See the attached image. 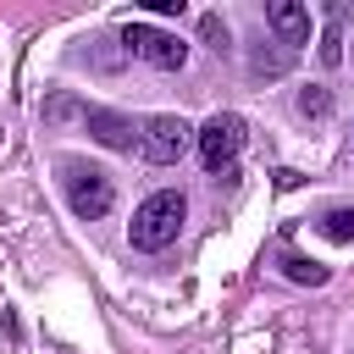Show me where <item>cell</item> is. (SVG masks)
I'll return each instance as SVG.
<instances>
[{
    "label": "cell",
    "mask_w": 354,
    "mask_h": 354,
    "mask_svg": "<svg viewBox=\"0 0 354 354\" xmlns=\"http://www.w3.org/2000/svg\"><path fill=\"white\" fill-rule=\"evenodd\" d=\"M183 221H188V199H183V188H155V194L133 210V221H127V243L144 249V254H160L166 243H177Z\"/></svg>",
    "instance_id": "obj_1"
},
{
    "label": "cell",
    "mask_w": 354,
    "mask_h": 354,
    "mask_svg": "<svg viewBox=\"0 0 354 354\" xmlns=\"http://www.w3.org/2000/svg\"><path fill=\"white\" fill-rule=\"evenodd\" d=\"M55 171H61V194H66V205H72V216H77V221H100V216L116 205L111 171H100L94 160H77V155H66Z\"/></svg>",
    "instance_id": "obj_2"
},
{
    "label": "cell",
    "mask_w": 354,
    "mask_h": 354,
    "mask_svg": "<svg viewBox=\"0 0 354 354\" xmlns=\"http://www.w3.org/2000/svg\"><path fill=\"white\" fill-rule=\"evenodd\" d=\"M188 144H194V127L183 116H149L138 127V155L155 160V166H177L188 155Z\"/></svg>",
    "instance_id": "obj_3"
},
{
    "label": "cell",
    "mask_w": 354,
    "mask_h": 354,
    "mask_svg": "<svg viewBox=\"0 0 354 354\" xmlns=\"http://www.w3.org/2000/svg\"><path fill=\"white\" fill-rule=\"evenodd\" d=\"M194 144H199V160H205V171H221V166H232L238 160V149H243V116H232V111H216L199 133H194Z\"/></svg>",
    "instance_id": "obj_4"
},
{
    "label": "cell",
    "mask_w": 354,
    "mask_h": 354,
    "mask_svg": "<svg viewBox=\"0 0 354 354\" xmlns=\"http://www.w3.org/2000/svg\"><path fill=\"white\" fill-rule=\"evenodd\" d=\"M122 44H127L133 55H144L149 66H160V72H177V66L188 61V44H183L177 33H160V28H144V22H127V28H122Z\"/></svg>",
    "instance_id": "obj_5"
},
{
    "label": "cell",
    "mask_w": 354,
    "mask_h": 354,
    "mask_svg": "<svg viewBox=\"0 0 354 354\" xmlns=\"http://www.w3.org/2000/svg\"><path fill=\"white\" fill-rule=\"evenodd\" d=\"M83 127L105 144V149H122V155H133V144H138V127H133V116H122V111H105V105H83Z\"/></svg>",
    "instance_id": "obj_6"
},
{
    "label": "cell",
    "mask_w": 354,
    "mask_h": 354,
    "mask_svg": "<svg viewBox=\"0 0 354 354\" xmlns=\"http://www.w3.org/2000/svg\"><path fill=\"white\" fill-rule=\"evenodd\" d=\"M266 22L282 33V50L310 44V11H304L299 0H271V6H266Z\"/></svg>",
    "instance_id": "obj_7"
},
{
    "label": "cell",
    "mask_w": 354,
    "mask_h": 354,
    "mask_svg": "<svg viewBox=\"0 0 354 354\" xmlns=\"http://www.w3.org/2000/svg\"><path fill=\"white\" fill-rule=\"evenodd\" d=\"M288 61H293V50H282V44H266V39L249 44V72H254V77H282Z\"/></svg>",
    "instance_id": "obj_8"
},
{
    "label": "cell",
    "mask_w": 354,
    "mask_h": 354,
    "mask_svg": "<svg viewBox=\"0 0 354 354\" xmlns=\"http://www.w3.org/2000/svg\"><path fill=\"white\" fill-rule=\"evenodd\" d=\"M315 55H321V66H343V6L326 11V33H321Z\"/></svg>",
    "instance_id": "obj_9"
},
{
    "label": "cell",
    "mask_w": 354,
    "mask_h": 354,
    "mask_svg": "<svg viewBox=\"0 0 354 354\" xmlns=\"http://www.w3.org/2000/svg\"><path fill=\"white\" fill-rule=\"evenodd\" d=\"M321 232H326L332 243H354V210H348V205L326 210V216H321Z\"/></svg>",
    "instance_id": "obj_10"
},
{
    "label": "cell",
    "mask_w": 354,
    "mask_h": 354,
    "mask_svg": "<svg viewBox=\"0 0 354 354\" xmlns=\"http://www.w3.org/2000/svg\"><path fill=\"white\" fill-rule=\"evenodd\" d=\"M282 271H288L293 282H310V288L326 282V266H315V260H304V254H282Z\"/></svg>",
    "instance_id": "obj_11"
},
{
    "label": "cell",
    "mask_w": 354,
    "mask_h": 354,
    "mask_svg": "<svg viewBox=\"0 0 354 354\" xmlns=\"http://www.w3.org/2000/svg\"><path fill=\"white\" fill-rule=\"evenodd\" d=\"M199 33H205V44H210V50H227V39H232V33H227V22H221V11H205V17H199Z\"/></svg>",
    "instance_id": "obj_12"
},
{
    "label": "cell",
    "mask_w": 354,
    "mask_h": 354,
    "mask_svg": "<svg viewBox=\"0 0 354 354\" xmlns=\"http://www.w3.org/2000/svg\"><path fill=\"white\" fill-rule=\"evenodd\" d=\"M299 111H304V116H326V111H332V94H326V88H315V83H310V88H304V94H299Z\"/></svg>",
    "instance_id": "obj_13"
},
{
    "label": "cell",
    "mask_w": 354,
    "mask_h": 354,
    "mask_svg": "<svg viewBox=\"0 0 354 354\" xmlns=\"http://www.w3.org/2000/svg\"><path fill=\"white\" fill-rule=\"evenodd\" d=\"M155 17H183V0H149Z\"/></svg>",
    "instance_id": "obj_14"
}]
</instances>
